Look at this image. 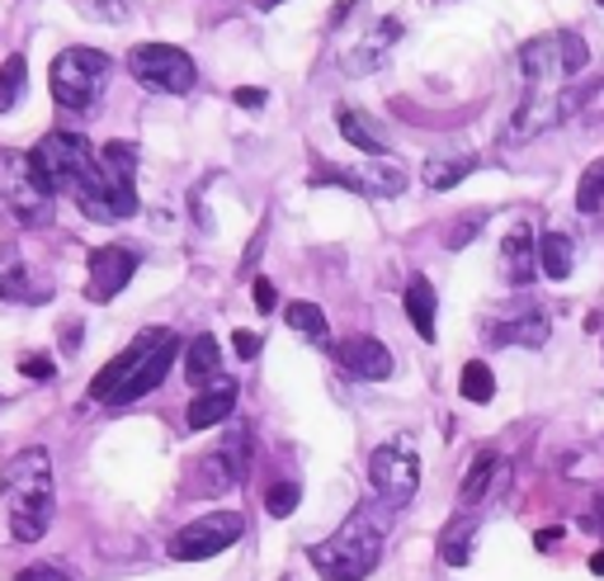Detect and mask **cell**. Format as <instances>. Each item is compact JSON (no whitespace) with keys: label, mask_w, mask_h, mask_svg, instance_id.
Returning <instances> with one entry per match:
<instances>
[{"label":"cell","mask_w":604,"mask_h":581,"mask_svg":"<svg viewBox=\"0 0 604 581\" xmlns=\"http://www.w3.org/2000/svg\"><path fill=\"white\" fill-rule=\"evenodd\" d=\"M387 510L392 506H359L350 520L340 524L330 538L307 548V562L316 567L322 581H364L383 558L387 544Z\"/></svg>","instance_id":"1"},{"label":"cell","mask_w":604,"mask_h":581,"mask_svg":"<svg viewBox=\"0 0 604 581\" xmlns=\"http://www.w3.org/2000/svg\"><path fill=\"white\" fill-rule=\"evenodd\" d=\"M10 510V534L20 544H38L52 524V459L48 449H20L0 473Z\"/></svg>","instance_id":"2"},{"label":"cell","mask_w":604,"mask_h":581,"mask_svg":"<svg viewBox=\"0 0 604 581\" xmlns=\"http://www.w3.org/2000/svg\"><path fill=\"white\" fill-rule=\"evenodd\" d=\"M585 66H591V48H585V38L571 34V28H553V34H539L520 48V71L529 81V95L563 90Z\"/></svg>","instance_id":"3"},{"label":"cell","mask_w":604,"mask_h":581,"mask_svg":"<svg viewBox=\"0 0 604 581\" xmlns=\"http://www.w3.org/2000/svg\"><path fill=\"white\" fill-rule=\"evenodd\" d=\"M600 90H604V81H591V85H563V90H543V95H524V105L515 109L506 137H510V142L543 137L548 128H563L567 119H577V113L591 105Z\"/></svg>","instance_id":"4"},{"label":"cell","mask_w":604,"mask_h":581,"mask_svg":"<svg viewBox=\"0 0 604 581\" xmlns=\"http://www.w3.org/2000/svg\"><path fill=\"white\" fill-rule=\"evenodd\" d=\"M109 71H113V62L99 48H67L52 62V76H48L52 99L62 109H90L99 90H105Z\"/></svg>","instance_id":"5"},{"label":"cell","mask_w":604,"mask_h":581,"mask_svg":"<svg viewBox=\"0 0 604 581\" xmlns=\"http://www.w3.org/2000/svg\"><path fill=\"white\" fill-rule=\"evenodd\" d=\"M128 71H133L142 90H156V95H190L198 81L194 57L176 48V43H137L128 52Z\"/></svg>","instance_id":"6"},{"label":"cell","mask_w":604,"mask_h":581,"mask_svg":"<svg viewBox=\"0 0 604 581\" xmlns=\"http://www.w3.org/2000/svg\"><path fill=\"white\" fill-rule=\"evenodd\" d=\"M369 482L373 492L383 496V506H407L415 487H421V453H415V445L407 435L387 439V445H378L369 453Z\"/></svg>","instance_id":"7"},{"label":"cell","mask_w":604,"mask_h":581,"mask_svg":"<svg viewBox=\"0 0 604 581\" xmlns=\"http://www.w3.org/2000/svg\"><path fill=\"white\" fill-rule=\"evenodd\" d=\"M246 534V516L241 510H213V516H198L190 520L184 530L170 538V558L176 562H204V558H218Z\"/></svg>","instance_id":"8"},{"label":"cell","mask_w":604,"mask_h":581,"mask_svg":"<svg viewBox=\"0 0 604 581\" xmlns=\"http://www.w3.org/2000/svg\"><path fill=\"white\" fill-rule=\"evenodd\" d=\"M48 204L52 198L34 190V180H28L24 152H0V213L14 227H43L48 222Z\"/></svg>","instance_id":"9"},{"label":"cell","mask_w":604,"mask_h":581,"mask_svg":"<svg viewBox=\"0 0 604 581\" xmlns=\"http://www.w3.org/2000/svg\"><path fill=\"white\" fill-rule=\"evenodd\" d=\"M241 473H246V431H232V439H222V449H213L194 463L190 496H218L232 482H241Z\"/></svg>","instance_id":"10"},{"label":"cell","mask_w":604,"mask_h":581,"mask_svg":"<svg viewBox=\"0 0 604 581\" xmlns=\"http://www.w3.org/2000/svg\"><path fill=\"white\" fill-rule=\"evenodd\" d=\"M322 184H345V190H354V194H364V198H397V194H407L411 175H407V170H401L397 161H387V156H373L369 166L322 175Z\"/></svg>","instance_id":"11"},{"label":"cell","mask_w":604,"mask_h":581,"mask_svg":"<svg viewBox=\"0 0 604 581\" xmlns=\"http://www.w3.org/2000/svg\"><path fill=\"white\" fill-rule=\"evenodd\" d=\"M137 275V255L128 246H99L90 251V279H85V298L90 303H109V298H119L128 283Z\"/></svg>","instance_id":"12"},{"label":"cell","mask_w":604,"mask_h":581,"mask_svg":"<svg viewBox=\"0 0 604 581\" xmlns=\"http://www.w3.org/2000/svg\"><path fill=\"white\" fill-rule=\"evenodd\" d=\"M166 336H170V326H147L142 336L128 340V350H123V354H113V360L95 374V383H90V397H95V402H109V397L128 383V374H133V368H137L142 360H147V354H152L156 346H161Z\"/></svg>","instance_id":"13"},{"label":"cell","mask_w":604,"mask_h":581,"mask_svg":"<svg viewBox=\"0 0 604 581\" xmlns=\"http://www.w3.org/2000/svg\"><path fill=\"white\" fill-rule=\"evenodd\" d=\"M95 161H99V170H105L113 213H119V218H128V213L137 208V184H133V175H137V147H133V142H109V147L99 152Z\"/></svg>","instance_id":"14"},{"label":"cell","mask_w":604,"mask_h":581,"mask_svg":"<svg viewBox=\"0 0 604 581\" xmlns=\"http://www.w3.org/2000/svg\"><path fill=\"white\" fill-rule=\"evenodd\" d=\"M180 350H184V346H180V336L170 331V336L161 340V346H156V350L147 354V360H142V364L133 368V374H128V383H123V388L109 397V407H128V402H137V397L156 392V388H161V383H166L170 364L180 360Z\"/></svg>","instance_id":"15"},{"label":"cell","mask_w":604,"mask_h":581,"mask_svg":"<svg viewBox=\"0 0 604 581\" xmlns=\"http://www.w3.org/2000/svg\"><path fill=\"white\" fill-rule=\"evenodd\" d=\"M336 360L345 374H354V378H373V383L392 378V350H387L378 336H345L336 346Z\"/></svg>","instance_id":"16"},{"label":"cell","mask_w":604,"mask_h":581,"mask_svg":"<svg viewBox=\"0 0 604 581\" xmlns=\"http://www.w3.org/2000/svg\"><path fill=\"white\" fill-rule=\"evenodd\" d=\"M237 378H218V383H208L204 392L194 397L190 407H184V425L190 431H208V425H222L227 416H232V407H237Z\"/></svg>","instance_id":"17"},{"label":"cell","mask_w":604,"mask_h":581,"mask_svg":"<svg viewBox=\"0 0 604 581\" xmlns=\"http://www.w3.org/2000/svg\"><path fill=\"white\" fill-rule=\"evenodd\" d=\"M500 269H506L510 283H529L539 269V237L529 222H515L506 241H500Z\"/></svg>","instance_id":"18"},{"label":"cell","mask_w":604,"mask_h":581,"mask_svg":"<svg viewBox=\"0 0 604 581\" xmlns=\"http://www.w3.org/2000/svg\"><path fill=\"white\" fill-rule=\"evenodd\" d=\"M0 303H48V289H34L28 265L14 241L0 246Z\"/></svg>","instance_id":"19"},{"label":"cell","mask_w":604,"mask_h":581,"mask_svg":"<svg viewBox=\"0 0 604 581\" xmlns=\"http://www.w3.org/2000/svg\"><path fill=\"white\" fill-rule=\"evenodd\" d=\"M180 368H184V378H190L194 388H208V383H218V374H222L218 336H213V331H198L190 346L180 350Z\"/></svg>","instance_id":"20"},{"label":"cell","mask_w":604,"mask_h":581,"mask_svg":"<svg viewBox=\"0 0 604 581\" xmlns=\"http://www.w3.org/2000/svg\"><path fill=\"white\" fill-rule=\"evenodd\" d=\"M401 38V24L397 20H383L378 28H373V34L359 43V48L345 57V71H350V76H364V71H373V66H383V57H387V48H392V43Z\"/></svg>","instance_id":"21"},{"label":"cell","mask_w":604,"mask_h":581,"mask_svg":"<svg viewBox=\"0 0 604 581\" xmlns=\"http://www.w3.org/2000/svg\"><path fill=\"white\" fill-rule=\"evenodd\" d=\"M336 128H340V137L354 142L359 152H369V156H383L387 152V137H383L378 119H369L364 109H336Z\"/></svg>","instance_id":"22"},{"label":"cell","mask_w":604,"mask_h":581,"mask_svg":"<svg viewBox=\"0 0 604 581\" xmlns=\"http://www.w3.org/2000/svg\"><path fill=\"white\" fill-rule=\"evenodd\" d=\"M486 340H496V346H529V350H539L543 340H548V317H543V312H520V317H510L506 326L486 331Z\"/></svg>","instance_id":"23"},{"label":"cell","mask_w":604,"mask_h":581,"mask_svg":"<svg viewBox=\"0 0 604 581\" xmlns=\"http://www.w3.org/2000/svg\"><path fill=\"white\" fill-rule=\"evenodd\" d=\"M401 303H407V317L415 326V336L421 340H435V289H430V279L425 275H415L407 283V293H401Z\"/></svg>","instance_id":"24"},{"label":"cell","mask_w":604,"mask_h":581,"mask_svg":"<svg viewBox=\"0 0 604 581\" xmlns=\"http://www.w3.org/2000/svg\"><path fill=\"white\" fill-rule=\"evenodd\" d=\"M472 534H478V516H454L449 524H444V534H439V558L449 567H468Z\"/></svg>","instance_id":"25"},{"label":"cell","mask_w":604,"mask_h":581,"mask_svg":"<svg viewBox=\"0 0 604 581\" xmlns=\"http://www.w3.org/2000/svg\"><path fill=\"white\" fill-rule=\"evenodd\" d=\"M500 473V453L496 449H482L478 459H472V468L463 473V487H458V501L463 506H478L486 492H492V477Z\"/></svg>","instance_id":"26"},{"label":"cell","mask_w":604,"mask_h":581,"mask_svg":"<svg viewBox=\"0 0 604 581\" xmlns=\"http://www.w3.org/2000/svg\"><path fill=\"white\" fill-rule=\"evenodd\" d=\"M571 265H577V251H571V237L567 232H548L539 237V269L548 279H567Z\"/></svg>","instance_id":"27"},{"label":"cell","mask_w":604,"mask_h":581,"mask_svg":"<svg viewBox=\"0 0 604 581\" xmlns=\"http://www.w3.org/2000/svg\"><path fill=\"white\" fill-rule=\"evenodd\" d=\"M283 322H289L298 336H307L312 346H330V322H326V312L316 303H302V298H298V303L283 307Z\"/></svg>","instance_id":"28"},{"label":"cell","mask_w":604,"mask_h":581,"mask_svg":"<svg viewBox=\"0 0 604 581\" xmlns=\"http://www.w3.org/2000/svg\"><path fill=\"white\" fill-rule=\"evenodd\" d=\"M478 170V156H430L425 161V184L430 190H454L463 184V175Z\"/></svg>","instance_id":"29"},{"label":"cell","mask_w":604,"mask_h":581,"mask_svg":"<svg viewBox=\"0 0 604 581\" xmlns=\"http://www.w3.org/2000/svg\"><path fill=\"white\" fill-rule=\"evenodd\" d=\"M24 90H28V62L14 52V57H5V66H0V113H10L20 105Z\"/></svg>","instance_id":"30"},{"label":"cell","mask_w":604,"mask_h":581,"mask_svg":"<svg viewBox=\"0 0 604 581\" xmlns=\"http://www.w3.org/2000/svg\"><path fill=\"white\" fill-rule=\"evenodd\" d=\"M458 392H463L468 402H492V397H496V378H492V364H482V360L463 364V378H458Z\"/></svg>","instance_id":"31"},{"label":"cell","mask_w":604,"mask_h":581,"mask_svg":"<svg viewBox=\"0 0 604 581\" xmlns=\"http://www.w3.org/2000/svg\"><path fill=\"white\" fill-rule=\"evenodd\" d=\"M577 208L581 213H600L604 208V156L595 166H585V175L577 184Z\"/></svg>","instance_id":"32"},{"label":"cell","mask_w":604,"mask_h":581,"mask_svg":"<svg viewBox=\"0 0 604 581\" xmlns=\"http://www.w3.org/2000/svg\"><path fill=\"white\" fill-rule=\"evenodd\" d=\"M298 501H302V487H298L293 477H283V482H275V487L265 492V510H269V516H275V520L293 516V510H298Z\"/></svg>","instance_id":"33"},{"label":"cell","mask_w":604,"mask_h":581,"mask_svg":"<svg viewBox=\"0 0 604 581\" xmlns=\"http://www.w3.org/2000/svg\"><path fill=\"white\" fill-rule=\"evenodd\" d=\"M482 227H486V213H478V208H472V213H463V218H458V227L449 232V251H463L468 241L482 232Z\"/></svg>","instance_id":"34"},{"label":"cell","mask_w":604,"mask_h":581,"mask_svg":"<svg viewBox=\"0 0 604 581\" xmlns=\"http://www.w3.org/2000/svg\"><path fill=\"white\" fill-rule=\"evenodd\" d=\"M20 374L24 378H38V383H48V378H57V364H52V354H20Z\"/></svg>","instance_id":"35"},{"label":"cell","mask_w":604,"mask_h":581,"mask_svg":"<svg viewBox=\"0 0 604 581\" xmlns=\"http://www.w3.org/2000/svg\"><path fill=\"white\" fill-rule=\"evenodd\" d=\"M14 581H76V577H67L62 567H52V562H38V567H24Z\"/></svg>","instance_id":"36"},{"label":"cell","mask_w":604,"mask_h":581,"mask_svg":"<svg viewBox=\"0 0 604 581\" xmlns=\"http://www.w3.org/2000/svg\"><path fill=\"white\" fill-rule=\"evenodd\" d=\"M251 298H255V307H261V312H275L279 307V293H275V283H269V279H255L251 283Z\"/></svg>","instance_id":"37"},{"label":"cell","mask_w":604,"mask_h":581,"mask_svg":"<svg viewBox=\"0 0 604 581\" xmlns=\"http://www.w3.org/2000/svg\"><path fill=\"white\" fill-rule=\"evenodd\" d=\"M265 90H255V85H241V90H232V105H241V109H265Z\"/></svg>","instance_id":"38"},{"label":"cell","mask_w":604,"mask_h":581,"mask_svg":"<svg viewBox=\"0 0 604 581\" xmlns=\"http://www.w3.org/2000/svg\"><path fill=\"white\" fill-rule=\"evenodd\" d=\"M232 346H237L241 360H255V354H261V336H255V331H237Z\"/></svg>","instance_id":"39"},{"label":"cell","mask_w":604,"mask_h":581,"mask_svg":"<svg viewBox=\"0 0 604 581\" xmlns=\"http://www.w3.org/2000/svg\"><path fill=\"white\" fill-rule=\"evenodd\" d=\"M95 10L105 20H128V0H95Z\"/></svg>","instance_id":"40"},{"label":"cell","mask_w":604,"mask_h":581,"mask_svg":"<svg viewBox=\"0 0 604 581\" xmlns=\"http://www.w3.org/2000/svg\"><path fill=\"white\" fill-rule=\"evenodd\" d=\"M62 350H81V322H62Z\"/></svg>","instance_id":"41"},{"label":"cell","mask_w":604,"mask_h":581,"mask_svg":"<svg viewBox=\"0 0 604 581\" xmlns=\"http://www.w3.org/2000/svg\"><path fill=\"white\" fill-rule=\"evenodd\" d=\"M557 538H563V530H557V524H553V530H539V534H534V544H539V548H553Z\"/></svg>","instance_id":"42"},{"label":"cell","mask_w":604,"mask_h":581,"mask_svg":"<svg viewBox=\"0 0 604 581\" xmlns=\"http://www.w3.org/2000/svg\"><path fill=\"white\" fill-rule=\"evenodd\" d=\"M591 572H595V577H604V548H600L595 558H591Z\"/></svg>","instance_id":"43"},{"label":"cell","mask_w":604,"mask_h":581,"mask_svg":"<svg viewBox=\"0 0 604 581\" xmlns=\"http://www.w3.org/2000/svg\"><path fill=\"white\" fill-rule=\"evenodd\" d=\"M261 5H279V0H261Z\"/></svg>","instance_id":"44"},{"label":"cell","mask_w":604,"mask_h":581,"mask_svg":"<svg viewBox=\"0 0 604 581\" xmlns=\"http://www.w3.org/2000/svg\"><path fill=\"white\" fill-rule=\"evenodd\" d=\"M283 581H293V577H283Z\"/></svg>","instance_id":"45"},{"label":"cell","mask_w":604,"mask_h":581,"mask_svg":"<svg viewBox=\"0 0 604 581\" xmlns=\"http://www.w3.org/2000/svg\"><path fill=\"white\" fill-rule=\"evenodd\" d=\"M600 5H604V0H600Z\"/></svg>","instance_id":"46"}]
</instances>
